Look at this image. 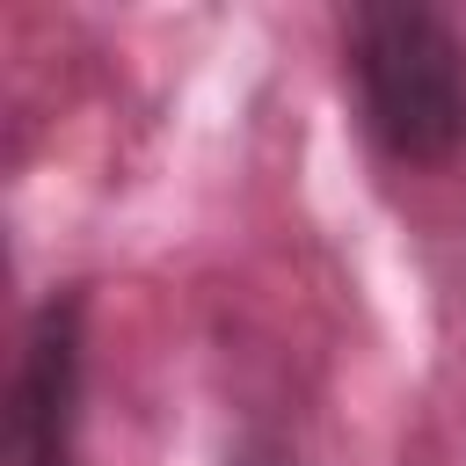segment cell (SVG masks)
<instances>
[{
    "label": "cell",
    "mask_w": 466,
    "mask_h": 466,
    "mask_svg": "<svg viewBox=\"0 0 466 466\" xmlns=\"http://www.w3.org/2000/svg\"><path fill=\"white\" fill-rule=\"evenodd\" d=\"M87 291H51L15 350L0 408V466H87Z\"/></svg>",
    "instance_id": "obj_2"
},
{
    "label": "cell",
    "mask_w": 466,
    "mask_h": 466,
    "mask_svg": "<svg viewBox=\"0 0 466 466\" xmlns=\"http://www.w3.org/2000/svg\"><path fill=\"white\" fill-rule=\"evenodd\" d=\"M248 466H269V459H248Z\"/></svg>",
    "instance_id": "obj_3"
},
{
    "label": "cell",
    "mask_w": 466,
    "mask_h": 466,
    "mask_svg": "<svg viewBox=\"0 0 466 466\" xmlns=\"http://www.w3.org/2000/svg\"><path fill=\"white\" fill-rule=\"evenodd\" d=\"M342 73L371 146L393 167L466 160V29L422 0H364L342 15Z\"/></svg>",
    "instance_id": "obj_1"
}]
</instances>
